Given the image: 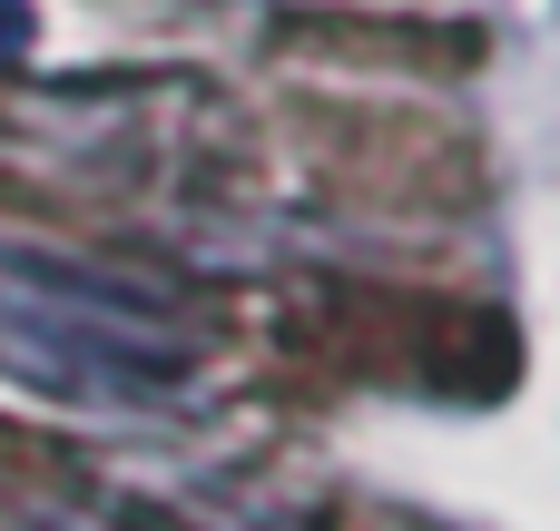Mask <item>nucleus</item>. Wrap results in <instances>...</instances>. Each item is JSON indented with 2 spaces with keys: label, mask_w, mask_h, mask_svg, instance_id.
Here are the masks:
<instances>
[{
  "label": "nucleus",
  "mask_w": 560,
  "mask_h": 531,
  "mask_svg": "<svg viewBox=\"0 0 560 531\" xmlns=\"http://www.w3.org/2000/svg\"><path fill=\"white\" fill-rule=\"evenodd\" d=\"M0 365L89 414H158L197 384V335L128 276L0 246Z\"/></svg>",
  "instance_id": "nucleus-1"
},
{
  "label": "nucleus",
  "mask_w": 560,
  "mask_h": 531,
  "mask_svg": "<svg viewBox=\"0 0 560 531\" xmlns=\"http://www.w3.org/2000/svg\"><path fill=\"white\" fill-rule=\"evenodd\" d=\"M30 39H39V10L30 0H0V59H20Z\"/></svg>",
  "instance_id": "nucleus-2"
},
{
  "label": "nucleus",
  "mask_w": 560,
  "mask_h": 531,
  "mask_svg": "<svg viewBox=\"0 0 560 531\" xmlns=\"http://www.w3.org/2000/svg\"><path fill=\"white\" fill-rule=\"evenodd\" d=\"M10 531H118V522H89V512H20Z\"/></svg>",
  "instance_id": "nucleus-3"
}]
</instances>
